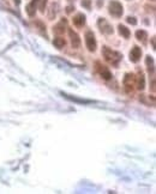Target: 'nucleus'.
<instances>
[{
    "instance_id": "obj_1",
    "label": "nucleus",
    "mask_w": 156,
    "mask_h": 194,
    "mask_svg": "<svg viewBox=\"0 0 156 194\" xmlns=\"http://www.w3.org/2000/svg\"><path fill=\"white\" fill-rule=\"evenodd\" d=\"M102 55H103L105 60H106L108 64L113 65V66H118L119 61H120L121 58H123L121 54L111 49L109 47H103V48H102Z\"/></svg>"
},
{
    "instance_id": "obj_2",
    "label": "nucleus",
    "mask_w": 156,
    "mask_h": 194,
    "mask_svg": "<svg viewBox=\"0 0 156 194\" xmlns=\"http://www.w3.org/2000/svg\"><path fill=\"white\" fill-rule=\"evenodd\" d=\"M108 10H109V13H111L112 16H114V17H117V18L121 17V14H123V12H124L123 5H121L119 1H117V0H112L111 2H109Z\"/></svg>"
},
{
    "instance_id": "obj_3",
    "label": "nucleus",
    "mask_w": 156,
    "mask_h": 194,
    "mask_svg": "<svg viewBox=\"0 0 156 194\" xmlns=\"http://www.w3.org/2000/svg\"><path fill=\"white\" fill-rule=\"evenodd\" d=\"M85 44H87V48L90 52L96 51L97 43H96V38H95V35L92 34V31H87V34H85Z\"/></svg>"
},
{
    "instance_id": "obj_4",
    "label": "nucleus",
    "mask_w": 156,
    "mask_h": 194,
    "mask_svg": "<svg viewBox=\"0 0 156 194\" xmlns=\"http://www.w3.org/2000/svg\"><path fill=\"white\" fill-rule=\"evenodd\" d=\"M97 25H99V28H100L101 32H103V34H106V35L113 34V26H112L111 24L106 21L105 18H99Z\"/></svg>"
},
{
    "instance_id": "obj_5",
    "label": "nucleus",
    "mask_w": 156,
    "mask_h": 194,
    "mask_svg": "<svg viewBox=\"0 0 156 194\" xmlns=\"http://www.w3.org/2000/svg\"><path fill=\"white\" fill-rule=\"evenodd\" d=\"M134 85V75L132 73H126L124 77V86L126 92H132Z\"/></svg>"
},
{
    "instance_id": "obj_6",
    "label": "nucleus",
    "mask_w": 156,
    "mask_h": 194,
    "mask_svg": "<svg viewBox=\"0 0 156 194\" xmlns=\"http://www.w3.org/2000/svg\"><path fill=\"white\" fill-rule=\"evenodd\" d=\"M141 56H142V49L137 46H134L133 48L131 49L130 52V60L132 63H138L141 60Z\"/></svg>"
},
{
    "instance_id": "obj_7",
    "label": "nucleus",
    "mask_w": 156,
    "mask_h": 194,
    "mask_svg": "<svg viewBox=\"0 0 156 194\" xmlns=\"http://www.w3.org/2000/svg\"><path fill=\"white\" fill-rule=\"evenodd\" d=\"M96 66H97V71H99V73H100L101 77H102L103 79L108 80V79H111L112 77H113L111 72L108 71V68H106L105 66H102L100 63H97V64H96Z\"/></svg>"
},
{
    "instance_id": "obj_8",
    "label": "nucleus",
    "mask_w": 156,
    "mask_h": 194,
    "mask_svg": "<svg viewBox=\"0 0 156 194\" xmlns=\"http://www.w3.org/2000/svg\"><path fill=\"white\" fill-rule=\"evenodd\" d=\"M68 35H70V38H71V43H72V47L73 48H78L80 46V38L77 35V32H75L72 29H68Z\"/></svg>"
},
{
    "instance_id": "obj_9",
    "label": "nucleus",
    "mask_w": 156,
    "mask_h": 194,
    "mask_svg": "<svg viewBox=\"0 0 156 194\" xmlns=\"http://www.w3.org/2000/svg\"><path fill=\"white\" fill-rule=\"evenodd\" d=\"M39 1H40V0H33L30 4H28V5H27L25 10H27V13H28L30 17L35 16V13H36V7H37Z\"/></svg>"
},
{
    "instance_id": "obj_10",
    "label": "nucleus",
    "mask_w": 156,
    "mask_h": 194,
    "mask_svg": "<svg viewBox=\"0 0 156 194\" xmlns=\"http://www.w3.org/2000/svg\"><path fill=\"white\" fill-rule=\"evenodd\" d=\"M73 24L78 26V28H82L84 24H85V16L83 13H78L73 17Z\"/></svg>"
},
{
    "instance_id": "obj_11",
    "label": "nucleus",
    "mask_w": 156,
    "mask_h": 194,
    "mask_svg": "<svg viewBox=\"0 0 156 194\" xmlns=\"http://www.w3.org/2000/svg\"><path fill=\"white\" fill-rule=\"evenodd\" d=\"M136 38L138 41H141V42L145 43L146 42V38H148V34L144 30H138V31H136Z\"/></svg>"
},
{
    "instance_id": "obj_12",
    "label": "nucleus",
    "mask_w": 156,
    "mask_h": 194,
    "mask_svg": "<svg viewBox=\"0 0 156 194\" xmlns=\"http://www.w3.org/2000/svg\"><path fill=\"white\" fill-rule=\"evenodd\" d=\"M65 23H66V21H64V19H63L61 23L56 24L55 26H54L53 31L55 32V34H64V31H65Z\"/></svg>"
},
{
    "instance_id": "obj_13",
    "label": "nucleus",
    "mask_w": 156,
    "mask_h": 194,
    "mask_svg": "<svg viewBox=\"0 0 156 194\" xmlns=\"http://www.w3.org/2000/svg\"><path fill=\"white\" fill-rule=\"evenodd\" d=\"M118 29H119V32H120V35H121V36H124L125 38H129V37H130L131 32H130V30H129V29H127V28H126L125 25H121V24H120V25L118 26Z\"/></svg>"
},
{
    "instance_id": "obj_14",
    "label": "nucleus",
    "mask_w": 156,
    "mask_h": 194,
    "mask_svg": "<svg viewBox=\"0 0 156 194\" xmlns=\"http://www.w3.org/2000/svg\"><path fill=\"white\" fill-rule=\"evenodd\" d=\"M53 44L55 46L56 48L61 49V48L66 44V41H65L64 38H61V37H56V38H54V41H53Z\"/></svg>"
},
{
    "instance_id": "obj_15",
    "label": "nucleus",
    "mask_w": 156,
    "mask_h": 194,
    "mask_svg": "<svg viewBox=\"0 0 156 194\" xmlns=\"http://www.w3.org/2000/svg\"><path fill=\"white\" fill-rule=\"evenodd\" d=\"M139 90H143L145 87V79H144V75L143 73H139L138 75V86H137Z\"/></svg>"
},
{
    "instance_id": "obj_16",
    "label": "nucleus",
    "mask_w": 156,
    "mask_h": 194,
    "mask_svg": "<svg viewBox=\"0 0 156 194\" xmlns=\"http://www.w3.org/2000/svg\"><path fill=\"white\" fill-rule=\"evenodd\" d=\"M145 64L148 66V70L149 71H153L154 70V60H153V58L151 56H146V59H145Z\"/></svg>"
},
{
    "instance_id": "obj_17",
    "label": "nucleus",
    "mask_w": 156,
    "mask_h": 194,
    "mask_svg": "<svg viewBox=\"0 0 156 194\" xmlns=\"http://www.w3.org/2000/svg\"><path fill=\"white\" fill-rule=\"evenodd\" d=\"M126 21H127L129 24H131V25H136V24H137V19H136L134 17H127Z\"/></svg>"
},
{
    "instance_id": "obj_18",
    "label": "nucleus",
    "mask_w": 156,
    "mask_h": 194,
    "mask_svg": "<svg viewBox=\"0 0 156 194\" xmlns=\"http://www.w3.org/2000/svg\"><path fill=\"white\" fill-rule=\"evenodd\" d=\"M82 6L89 10L90 9V0H83V1H82Z\"/></svg>"
},
{
    "instance_id": "obj_19",
    "label": "nucleus",
    "mask_w": 156,
    "mask_h": 194,
    "mask_svg": "<svg viewBox=\"0 0 156 194\" xmlns=\"http://www.w3.org/2000/svg\"><path fill=\"white\" fill-rule=\"evenodd\" d=\"M46 4H47V0H42V1H41V5H40V10H41V12H45Z\"/></svg>"
},
{
    "instance_id": "obj_20",
    "label": "nucleus",
    "mask_w": 156,
    "mask_h": 194,
    "mask_svg": "<svg viewBox=\"0 0 156 194\" xmlns=\"http://www.w3.org/2000/svg\"><path fill=\"white\" fill-rule=\"evenodd\" d=\"M73 10H75V7H73V6H67V7H66V12H67V13H71V12H72Z\"/></svg>"
},
{
    "instance_id": "obj_21",
    "label": "nucleus",
    "mask_w": 156,
    "mask_h": 194,
    "mask_svg": "<svg viewBox=\"0 0 156 194\" xmlns=\"http://www.w3.org/2000/svg\"><path fill=\"white\" fill-rule=\"evenodd\" d=\"M14 4H16V5H17V6H18V5H19V4H21V0H14Z\"/></svg>"
}]
</instances>
